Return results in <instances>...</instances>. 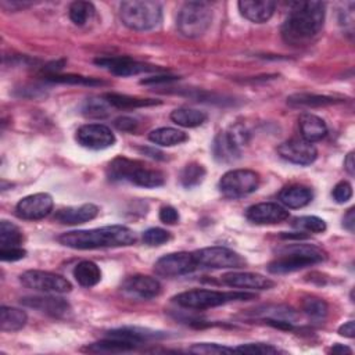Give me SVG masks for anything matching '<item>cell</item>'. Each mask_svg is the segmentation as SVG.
I'll return each instance as SVG.
<instances>
[{
    "label": "cell",
    "instance_id": "15",
    "mask_svg": "<svg viewBox=\"0 0 355 355\" xmlns=\"http://www.w3.org/2000/svg\"><path fill=\"white\" fill-rule=\"evenodd\" d=\"M278 153L283 160L297 165H311L318 157L317 147L304 139H291L282 143Z\"/></svg>",
    "mask_w": 355,
    "mask_h": 355
},
{
    "label": "cell",
    "instance_id": "38",
    "mask_svg": "<svg viewBox=\"0 0 355 355\" xmlns=\"http://www.w3.org/2000/svg\"><path fill=\"white\" fill-rule=\"evenodd\" d=\"M82 111L90 118H106L110 114V104L106 99H89L85 101Z\"/></svg>",
    "mask_w": 355,
    "mask_h": 355
},
{
    "label": "cell",
    "instance_id": "43",
    "mask_svg": "<svg viewBox=\"0 0 355 355\" xmlns=\"http://www.w3.org/2000/svg\"><path fill=\"white\" fill-rule=\"evenodd\" d=\"M332 196H333L336 203L344 204V203H347L352 197V188H351V185L348 182H344V181L339 182L334 186V189L332 192Z\"/></svg>",
    "mask_w": 355,
    "mask_h": 355
},
{
    "label": "cell",
    "instance_id": "19",
    "mask_svg": "<svg viewBox=\"0 0 355 355\" xmlns=\"http://www.w3.org/2000/svg\"><path fill=\"white\" fill-rule=\"evenodd\" d=\"M222 283L234 289L249 290H269L275 286L273 280L260 273L253 272H229L222 276Z\"/></svg>",
    "mask_w": 355,
    "mask_h": 355
},
{
    "label": "cell",
    "instance_id": "2",
    "mask_svg": "<svg viewBox=\"0 0 355 355\" xmlns=\"http://www.w3.org/2000/svg\"><path fill=\"white\" fill-rule=\"evenodd\" d=\"M58 242L75 250L125 247L136 242V234L127 226L111 225L89 230L67 232L58 238Z\"/></svg>",
    "mask_w": 355,
    "mask_h": 355
},
{
    "label": "cell",
    "instance_id": "14",
    "mask_svg": "<svg viewBox=\"0 0 355 355\" xmlns=\"http://www.w3.org/2000/svg\"><path fill=\"white\" fill-rule=\"evenodd\" d=\"M95 63L118 77H132L143 73L160 71L158 67L135 62L131 57H104V58H97Z\"/></svg>",
    "mask_w": 355,
    "mask_h": 355
},
{
    "label": "cell",
    "instance_id": "34",
    "mask_svg": "<svg viewBox=\"0 0 355 355\" xmlns=\"http://www.w3.org/2000/svg\"><path fill=\"white\" fill-rule=\"evenodd\" d=\"M204 178H206L204 167L197 162H192L184 168V171L181 173V184L186 189H192V188L200 185L204 181Z\"/></svg>",
    "mask_w": 355,
    "mask_h": 355
},
{
    "label": "cell",
    "instance_id": "18",
    "mask_svg": "<svg viewBox=\"0 0 355 355\" xmlns=\"http://www.w3.org/2000/svg\"><path fill=\"white\" fill-rule=\"evenodd\" d=\"M246 217L250 222L257 225H273L280 223L289 218V211L278 203H260L252 206Z\"/></svg>",
    "mask_w": 355,
    "mask_h": 355
},
{
    "label": "cell",
    "instance_id": "52",
    "mask_svg": "<svg viewBox=\"0 0 355 355\" xmlns=\"http://www.w3.org/2000/svg\"><path fill=\"white\" fill-rule=\"evenodd\" d=\"M330 351L334 352V354H351V352H352L351 348H348V347H345V345H341V344L333 345Z\"/></svg>",
    "mask_w": 355,
    "mask_h": 355
},
{
    "label": "cell",
    "instance_id": "17",
    "mask_svg": "<svg viewBox=\"0 0 355 355\" xmlns=\"http://www.w3.org/2000/svg\"><path fill=\"white\" fill-rule=\"evenodd\" d=\"M53 210V199L47 193H36L24 197L16 207V214L21 219L36 221L47 217Z\"/></svg>",
    "mask_w": 355,
    "mask_h": 355
},
{
    "label": "cell",
    "instance_id": "36",
    "mask_svg": "<svg viewBox=\"0 0 355 355\" xmlns=\"http://www.w3.org/2000/svg\"><path fill=\"white\" fill-rule=\"evenodd\" d=\"M302 308H303V313L308 318L315 319V321H323L329 313V307H328L326 302H323L322 299H318V297L304 299Z\"/></svg>",
    "mask_w": 355,
    "mask_h": 355
},
{
    "label": "cell",
    "instance_id": "1",
    "mask_svg": "<svg viewBox=\"0 0 355 355\" xmlns=\"http://www.w3.org/2000/svg\"><path fill=\"white\" fill-rule=\"evenodd\" d=\"M325 14L326 5L322 2L293 3L282 27L284 42L293 46H304L310 43L321 32L325 23Z\"/></svg>",
    "mask_w": 355,
    "mask_h": 355
},
{
    "label": "cell",
    "instance_id": "44",
    "mask_svg": "<svg viewBox=\"0 0 355 355\" xmlns=\"http://www.w3.org/2000/svg\"><path fill=\"white\" fill-rule=\"evenodd\" d=\"M27 254V252L23 247H9V249H0V258L2 261H19L21 258H24Z\"/></svg>",
    "mask_w": 355,
    "mask_h": 355
},
{
    "label": "cell",
    "instance_id": "9",
    "mask_svg": "<svg viewBox=\"0 0 355 355\" xmlns=\"http://www.w3.org/2000/svg\"><path fill=\"white\" fill-rule=\"evenodd\" d=\"M197 267L207 269H241L246 265V260L236 252L214 246L193 253Z\"/></svg>",
    "mask_w": 355,
    "mask_h": 355
},
{
    "label": "cell",
    "instance_id": "12",
    "mask_svg": "<svg viewBox=\"0 0 355 355\" xmlns=\"http://www.w3.org/2000/svg\"><path fill=\"white\" fill-rule=\"evenodd\" d=\"M197 268L193 253L180 252L161 257L154 264V272L162 278H178L193 272Z\"/></svg>",
    "mask_w": 355,
    "mask_h": 355
},
{
    "label": "cell",
    "instance_id": "22",
    "mask_svg": "<svg viewBox=\"0 0 355 355\" xmlns=\"http://www.w3.org/2000/svg\"><path fill=\"white\" fill-rule=\"evenodd\" d=\"M99 214V207L95 204H82L78 207H67L56 212V219L64 225H79L95 219Z\"/></svg>",
    "mask_w": 355,
    "mask_h": 355
},
{
    "label": "cell",
    "instance_id": "8",
    "mask_svg": "<svg viewBox=\"0 0 355 355\" xmlns=\"http://www.w3.org/2000/svg\"><path fill=\"white\" fill-rule=\"evenodd\" d=\"M260 186V175L252 169H233L219 181V191L228 199H241L254 193Z\"/></svg>",
    "mask_w": 355,
    "mask_h": 355
},
{
    "label": "cell",
    "instance_id": "3",
    "mask_svg": "<svg viewBox=\"0 0 355 355\" xmlns=\"http://www.w3.org/2000/svg\"><path fill=\"white\" fill-rule=\"evenodd\" d=\"M107 176L110 181H125L146 189L160 188L165 184V175L161 171L153 169L142 161L125 157H117L108 164Z\"/></svg>",
    "mask_w": 355,
    "mask_h": 355
},
{
    "label": "cell",
    "instance_id": "35",
    "mask_svg": "<svg viewBox=\"0 0 355 355\" xmlns=\"http://www.w3.org/2000/svg\"><path fill=\"white\" fill-rule=\"evenodd\" d=\"M70 19L71 21L78 25V27H84L86 25L92 17L95 16V6L89 2H74L70 6Z\"/></svg>",
    "mask_w": 355,
    "mask_h": 355
},
{
    "label": "cell",
    "instance_id": "7",
    "mask_svg": "<svg viewBox=\"0 0 355 355\" xmlns=\"http://www.w3.org/2000/svg\"><path fill=\"white\" fill-rule=\"evenodd\" d=\"M212 21V10L208 3L189 2L185 3L178 14L176 27L182 36L196 39L203 36Z\"/></svg>",
    "mask_w": 355,
    "mask_h": 355
},
{
    "label": "cell",
    "instance_id": "37",
    "mask_svg": "<svg viewBox=\"0 0 355 355\" xmlns=\"http://www.w3.org/2000/svg\"><path fill=\"white\" fill-rule=\"evenodd\" d=\"M293 228L299 230H306L311 233H323L326 230V222L322 218L314 217V215H307V217H300L295 218L293 221Z\"/></svg>",
    "mask_w": 355,
    "mask_h": 355
},
{
    "label": "cell",
    "instance_id": "33",
    "mask_svg": "<svg viewBox=\"0 0 355 355\" xmlns=\"http://www.w3.org/2000/svg\"><path fill=\"white\" fill-rule=\"evenodd\" d=\"M135 348H136V345H134L132 343L107 336L106 340L92 344L89 347V351H95V352H128V351H132Z\"/></svg>",
    "mask_w": 355,
    "mask_h": 355
},
{
    "label": "cell",
    "instance_id": "16",
    "mask_svg": "<svg viewBox=\"0 0 355 355\" xmlns=\"http://www.w3.org/2000/svg\"><path fill=\"white\" fill-rule=\"evenodd\" d=\"M121 291L127 297L134 300H151L161 293V284L154 278L146 275H135L128 278L123 283Z\"/></svg>",
    "mask_w": 355,
    "mask_h": 355
},
{
    "label": "cell",
    "instance_id": "4",
    "mask_svg": "<svg viewBox=\"0 0 355 355\" xmlns=\"http://www.w3.org/2000/svg\"><path fill=\"white\" fill-rule=\"evenodd\" d=\"M278 257L268 265L273 275L291 273L326 260V253L313 245H289L278 252Z\"/></svg>",
    "mask_w": 355,
    "mask_h": 355
},
{
    "label": "cell",
    "instance_id": "21",
    "mask_svg": "<svg viewBox=\"0 0 355 355\" xmlns=\"http://www.w3.org/2000/svg\"><path fill=\"white\" fill-rule=\"evenodd\" d=\"M238 6L242 16L256 24H262L271 20L276 9V3L271 2V0H242Z\"/></svg>",
    "mask_w": 355,
    "mask_h": 355
},
{
    "label": "cell",
    "instance_id": "39",
    "mask_svg": "<svg viewBox=\"0 0 355 355\" xmlns=\"http://www.w3.org/2000/svg\"><path fill=\"white\" fill-rule=\"evenodd\" d=\"M47 79L51 82L58 84H73V85H86V86H97L103 85L101 81H97L95 78H86L79 75H60V74H50L47 75Z\"/></svg>",
    "mask_w": 355,
    "mask_h": 355
},
{
    "label": "cell",
    "instance_id": "23",
    "mask_svg": "<svg viewBox=\"0 0 355 355\" xmlns=\"http://www.w3.org/2000/svg\"><path fill=\"white\" fill-rule=\"evenodd\" d=\"M107 336L132 343L136 347L140 345L142 343L165 337V334L161 333V332H156V330L145 329V328H138V326H125V328H120V329H114V330H110Z\"/></svg>",
    "mask_w": 355,
    "mask_h": 355
},
{
    "label": "cell",
    "instance_id": "28",
    "mask_svg": "<svg viewBox=\"0 0 355 355\" xmlns=\"http://www.w3.org/2000/svg\"><path fill=\"white\" fill-rule=\"evenodd\" d=\"M149 139L154 145L164 146V147H172V146L182 145L184 142H186L189 139V136L184 131L175 130V128H158V130L150 132Z\"/></svg>",
    "mask_w": 355,
    "mask_h": 355
},
{
    "label": "cell",
    "instance_id": "25",
    "mask_svg": "<svg viewBox=\"0 0 355 355\" xmlns=\"http://www.w3.org/2000/svg\"><path fill=\"white\" fill-rule=\"evenodd\" d=\"M314 199V193L307 186L294 185L284 188L279 193V200L287 208H303L308 206Z\"/></svg>",
    "mask_w": 355,
    "mask_h": 355
},
{
    "label": "cell",
    "instance_id": "48",
    "mask_svg": "<svg viewBox=\"0 0 355 355\" xmlns=\"http://www.w3.org/2000/svg\"><path fill=\"white\" fill-rule=\"evenodd\" d=\"M339 333H340V336L352 339V337L355 336V322H354V321H348L347 323L341 325V326L339 328Z\"/></svg>",
    "mask_w": 355,
    "mask_h": 355
},
{
    "label": "cell",
    "instance_id": "51",
    "mask_svg": "<svg viewBox=\"0 0 355 355\" xmlns=\"http://www.w3.org/2000/svg\"><path fill=\"white\" fill-rule=\"evenodd\" d=\"M171 79H175V77H154L150 79L142 81V84H157V82H168Z\"/></svg>",
    "mask_w": 355,
    "mask_h": 355
},
{
    "label": "cell",
    "instance_id": "10",
    "mask_svg": "<svg viewBox=\"0 0 355 355\" xmlns=\"http://www.w3.org/2000/svg\"><path fill=\"white\" fill-rule=\"evenodd\" d=\"M20 280L25 287L42 293L64 294L73 290L70 280L47 271H27L20 276Z\"/></svg>",
    "mask_w": 355,
    "mask_h": 355
},
{
    "label": "cell",
    "instance_id": "30",
    "mask_svg": "<svg viewBox=\"0 0 355 355\" xmlns=\"http://www.w3.org/2000/svg\"><path fill=\"white\" fill-rule=\"evenodd\" d=\"M343 100L334 99L330 96H321V95H310V93H297L287 99V103L293 107H322V106H332L341 103Z\"/></svg>",
    "mask_w": 355,
    "mask_h": 355
},
{
    "label": "cell",
    "instance_id": "26",
    "mask_svg": "<svg viewBox=\"0 0 355 355\" xmlns=\"http://www.w3.org/2000/svg\"><path fill=\"white\" fill-rule=\"evenodd\" d=\"M171 120L180 127L184 128H196L203 125L207 121V114L204 111L189 108V107H181L176 108L171 112Z\"/></svg>",
    "mask_w": 355,
    "mask_h": 355
},
{
    "label": "cell",
    "instance_id": "6",
    "mask_svg": "<svg viewBox=\"0 0 355 355\" xmlns=\"http://www.w3.org/2000/svg\"><path fill=\"white\" fill-rule=\"evenodd\" d=\"M121 20L125 27L134 31H150L160 25L162 9L150 0H130L121 3Z\"/></svg>",
    "mask_w": 355,
    "mask_h": 355
},
{
    "label": "cell",
    "instance_id": "32",
    "mask_svg": "<svg viewBox=\"0 0 355 355\" xmlns=\"http://www.w3.org/2000/svg\"><path fill=\"white\" fill-rule=\"evenodd\" d=\"M104 99L108 101L110 106L117 108H138V107L160 104V101L157 100L139 99V97H132V96L120 95V93H107L104 95Z\"/></svg>",
    "mask_w": 355,
    "mask_h": 355
},
{
    "label": "cell",
    "instance_id": "13",
    "mask_svg": "<svg viewBox=\"0 0 355 355\" xmlns=\"http://www.w3.org/2000/svg\"><path fill=\"white\" fill-rule=\"evenodd\" d=\"M77 142L89 150H104L115 143V136L103 124H88L77 131Z\"/></svg>",
    "mask_w": 355,
    "mask_h": 355
},
{
    "label": "cell",
    "instance_id": "27",
    "mask_svg": "<svg viewBox=\"0 0 355 355\" xmlns=\"http://www.w3.org/2000/svg\"><path fill=\"white\" fill-rule=\"evenodd\" d=\"M28 321L25 311L14 307L3 306L0 310V329L3 332H17L21 330Z\"/></svg>",
    "mask_w": 355,
    "mask_h": 355
},
{
    "label": "cell",
    "instance_id": "5",
    "mask_svg": "<svg viewBox=\"0 0 355 355\" xmlns=\"http://www.w3.org/2000/svg\"><path fill=\"white\" fill-rule=\"evenodd\" d=\"M256 299L254 294L241 291H215V290H189L175 295L173 303L189 310H208L232 302H247Z\"/></svg>",
    "mask_w": 355,
    "mask_h": 355
},
{
    "label": "cell",
    "instance_id": "50",
    "mask_svg": "<svg viewBox=\"0 0 355 355\" xmlns=\"http://www.w3.org/2000/svg\"><path fill=\"white\" fill-rule=\"evenodd\" d=\"M2 5H10V10H17V9H24L31 6L32 3L28 2H17V0H13V2H8V0H3Z\"/></svg>",
    "mask_w": 355,
    "mask_h": 355
},
{
    "label": "cell",
    "instance_id": "41",
    "mask_svg": "<svg viewBox=\"0 0 355 355\" xmlns=\"http://www.w3.org/2000/svg\"><path fill=\"white\" fill-rule=\"evenodd\" d=\"M191 352L195 354H206V355H214V354H232L234 352V348L215 344V343H199L189 348Z\"/></svg>",
    "mask_w": 355,
    "mask_h": 355
},
{
    "label": "cell",
    "instance_id": "47",
    "mask_svg": "<svg viewBox=\"0 0 355 355\" xmlns=\"http://www.w3.org/2000/svg\"><path fill=\"white\" fill-rule=\"evenodd\" d=\"M343 226L348 230V232H354V228H355V211L354 208H350L348 212L344 215L343 218Z\"/></svg>",
    "mask_w": 355,
    "mask_h": 355
},
{
    "label": "cell",
    "instance_id": "24",
    "mask_svg": "<svg viewBox=\"0 0 355 355\" xmlns=\"http://www.w3.org/2000/svg\"><path fill=\"white\" fill-rule=\"evenodd\" d=\"M300 132L304 140L314 143L322 140L328 135V125L322 118L314 114H303L299 120Z\"/></svg>",
    "mask_w": 355,
    "mask_h": 355
},
{
    "label": "cell",
    "instance_id": "29",
    "mask_svg": "<svg viewBox=\"0 0 355 355\" xmlns=\"http://www.w3.org/2000/svg\"><path fill=\"white\" fill-rule=\"evenodd\" d=\"M74 278L82 287H93L101 280V271L92 261H81L74 269Z\"/></svg>",
    "mask_w": 355,
    "mask_h": 355
},
{
    "label": "cell",
    "instance_id": "46",
    "mask_svg": "<svg viewBox=\"0 0 355 355\" xmlns=\"http://www.w3.org/2000/svg\"><path fill=\"white\" fill-rule=\"evenodd\" d=\"M115 127L120 131H127V132H132L136 130L138 123L131 117H120L115 120Z\"/></svg>",
    "mask_w": 355,
    "mask_h": 355
},
{
    "label": "cell",
    "instance_id": "45",
    "mask_svg": "<svg viewBox=\"0 0 355 355\" xmlns=\"http://www.w3.org/2000/svg\"><path fill=\"white\" fill-rule=\"evenodd\" d=\"M160 219L167 225H175L178 221H180V212L171 206H165L160 210Z\"/></svg>",
    "mask_w": 355,
    "mask_h": 355
},
{
    "label": "cell",
    "instance_id": "49",
    "mask_svg": "<svg viewBox=\"0 0 355 355\" xmlns=\"http://www.w3.org/2000/svg\"><path fill=\"white\" fill-rule=\"evenodd\" d=\"M344 168L350 175L355 173V162H354V151L348 153L344 160Z\"/></svg>",
    "mask_w": 355,
    "mask_h": 355
},
{
    "label": "cell",
    "instance_id": "40",
    "mask_svg": "<svg viewBox=\"0 0 355 355\" xmlns=\"http://www.w3.org/2000/svg\"><path fill=\"white\" fill-rule=\"evenodd\" d=\"M171 239L169 232L161 228H150L143 233V242L147 246H161Z\"/></svg>",
    "mask_w": 355,
    "mask_h": 355
},
{
    "label": "cell",
    "instance_id": "42",
    "mask_svg": "<svg viewBox=\"0 0 355 355\" xmlns=\"http://www.w3.org/2000/svg\"><path fill=\"white\" fill-rule=\"evenodd\" d=\"M234 352H246V354H261V355H268V354H278L280 352L279 348L271 345V344H264V343H250V344H243L234 348Z\"/></svg>",
    "mask_w": 355,
    "mask_h": 355
},
{
    "label": "cell",
    "instance_id": "31",
    "mask_svg": "<svg viewBox=\"0 0 355 355\" xmlns=\"http://www.w3.org/2000/svg\"><path fill=\"white\" fill-rule=\"evenodd\" d=\"M23 241L24 236L19 226L9 221L0 222V249L21 247Z\"/></svg>",
    "mask_w": 355,
    "mask_h": 355
},
{
    "label": "cell",
    "instance_id": "20",
    "mask_svg": "<svg viewBox=\"0 0 355 355\" xmlns=\"http://www.w3.org/2000/svg\"><path fill=\"white\" fill-rule=\"evenodd\" d=\"M21 304L29 308L38 310L53 318H63L71 311L70 304L64 299L47 297V295H32V297H24L21 299Z\"/></svg>",
    "mask_w": 355,
    "mask_h": 355
},
{
    "label": "cell",
    "instance_id": "11",
    "mask_svg": "<svg viewBox=\"0 0 355 355\" xmlns=\"http://www.w3.org/2000/svg\"><path fill=\"white\" fill-rule=\"evenodd\" d=\"M245 136V131H239V128H233L232 131L218 134L212 145L215 160L223 164L238 161L242 156L241 146L246 142Z\"/></svg>",
    "mask_w": 355,
    "mask_h": 355
}]
</instances>
